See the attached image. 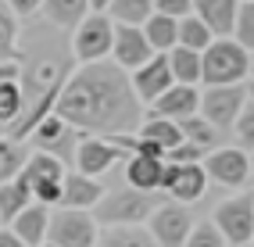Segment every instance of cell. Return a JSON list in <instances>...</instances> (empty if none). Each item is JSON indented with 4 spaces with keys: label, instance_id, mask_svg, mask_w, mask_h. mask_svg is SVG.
I'll use <instances>...</instances> for the list:
<instances>
[{
    "label": "cell",
    "instance_id": "1",
    "mask_svg": "<svg viewBox=\"0 0 254 247\" xmlns=\"http://www.w3.org/2000/svg\"><path fill=\"white\" fill-rule=\"evenodd\" d=\"M61 122L90 136H129L143 122V104L129 86V75L115 61H93L64 79L54 108Z\"/></svg>",
    "mask_w": 254,
    "mask_h": 247
},
{
    "label": "cell",
    "instance_id": "2",
    "mask_svg": "<svg viewBox=\"0 0 254 247\" xmlns=\"http://www.w3.org/2000/svg\"><path fill=\"white\" fill-rule=\"evenodd\" d=\"M14 64H18L22 111L14 119V125L7 129V140L25 143L32 125L50 115L64 79L72 75L75 58H72V47H68V32L47 25L43 18H29L25 25H18V54H14Z\"/></svg>",
    "mask_w": 254,
    "mask_h": 247
},
{
    "label": "cell",
    "instance_id": "3",
    "mask_svg": "<svg viewBox=\"0 0 254 247\" xmlns=\"http://www.w3.org/2000/svg\"><path fill=\"white\" fill-rule=\"evenodd\" d=\"M251 75V54L233 40H211L208 51H200V82L204 86H236Z\"/></svg>",
    "mask_w": 254,
    "mask_h": 247
},
{
    "label": "cell",
    "instance_id": "4",
    "mask_svg": "<svg viewBox=\"0 0 254 247\" xmlns=\"http://www.w3.org/2000/svg\"><path fill=\"white\" fill-rule=\"evenodd\" d=\"M100 208H97V215H93V222H100V226H140L143 219H150V211H154L161 201L154 193H140V190H129V186H122V190H115V193H108V197H100L97 201Z\"/></svg>",
    "mask_w": 254,
    "mask_h": 247
},
{
    "label": "cell",
    "instance_id": "5",
    "mask_svg": "<svg viewBox=\"0 0 254 247\" xmlns=\"http://www.w3.org/2000/svg\"><path fill=\"white\" fill-rule=\"evenodd\" d=\"M111 36H115V22L108 14H86L72 32H68V47L72 58L79 64H93V61H108L111 54Z\"/></svg>",
    "mask_w": 254,
    "mask_h": 247
},
{
    "label": "cell",
    "instance_id": "6",
    "mask_svg": "<svg viewBox=\"0 0 254 247\" xmlns=\"http://www.w3.org/2000/svg\"><path fill=\"white\" fill-rule=\"evenodd\" d=\"M32 143V151H40V154H50V158H58L64 169L72 165L75 158V147H79V129H72L68 122H61L54 111L47 115V119H40L36 125H32V133L25 136Z\"/></svg>",
    "mask_w": 254,
    "mask_h": 247
},
{
    "label": "cell",
    "instance_id": "7",
    "mask_svg": "<svg viewBox=\"0 0 254 247\" xmlns=\"http://www.w3.org/2000/svg\"><path fill=\"white\" fill-rule=\"evenodd\" d=\"M247 104V82L236 86H208L197 101V115L204 119L211 129H229L236 122V115Z\"/></svg>",
    "mask_w": 254,
    "mask_h": 247
},
{
    "label": "cell",
    "instance_id": "8",
    "mask_svg": "<svg viewBox=\"0 0 254 247\" xmlns=\"http://www.w3.org/2000/svg\"><path fill=\"white\" fill-rule=\"evenodd\" d=\"M47 244L54 247H93L97 240V222L90 211H72L61 208L54 215H47Z\"/></svg>",
    "mask_w": 254,
    "mask_h": 247
},
{
    "label": "cell",
    "instance_id": "9",
    "mask_svg": "<svg viewBox=\"0 0 254 247\" xmlns=\"http://www.w3.org/2000/svg\"><path fill=\"white\" fill-rule=\"evenodd\" d=\"M211 226L218 229V237L229 240L233 247H247L251 237H254V201H251V193L233 197V201L218 204Z\"/></svg>",
    "mask_w": 254,
    "mask_h": 247
},
{
    "label": "cell",
    "instance_id": "10",
    "mask_svg": "<svg viewBox=\"0 0 254 247\" xmlns=\"http://www.w3.org/2000/svg\"><path fill=\"white\" fill-rule=\"evenodd\" d=\"M158 190H165L176 204H193L204 197L208 190V176L200 165H168L161 161V183Z\"/></svg>",
    "mask_w": 254,
    "mask_h": 247
},
{
    "label": "cell",
    "instance_id": "11",
    "mask_svg": "<svg viewBox=\"0 0 254 247\" xmlns=\"http://www.w3.org/2000/svg\"><path fill=\"white\" fill-rule=\"evenodd\" d=\"M190 229H193L190 208H183L176 201H161L154 211H150V229L147 233L154 237L158 247H183V240H186Z\"/></svg>",
    "mask_w": 254,
    "mask_h": 247
},
{
    "label": "cell",
    "instance_id": "12",
    "mask_svg": "<svg viewBox=\"0 0 254 247\" xmlns=\"http://www.w3.org/2000/svg\"><path fill=\"white\" fill-rule=\"evenodd\" d=\"M122 154L126 151H118V147L111 140H104V136H82L79 147H75V172L86 176V179H97V176H104Z\"/></svg>",
    "mask_w": 254,
    "mask_h": 247
},
{
    "label": "cell",
    "instance_id": "13",
    "mask_svg": "<svg viewBox=\"0 0 254 247\" xmlns=\"http://www.w3.org/2000/svg\"><path fill=\"white\" fill-rule=\"evenodd\" d=\"M111 58H115L118 68L129 75V72H136L140 64H147L150 58H154V51L147 47L143 32H140L136 25H115V36H111Z\"/></svg>",
    "mask_w": 254,
    "mask_h": 247
},
{
    "label": "cell",
    "instance_id": "14",
    "mask_svg": "<svg viewBox=\"0 0 254 247\" xmlns=\"http://www.w3.org/2000/svg\"><path fill=\"white\" fill-rule=\"evenodd\" d=\"M200 169H204L208 183L215 179V183H226V186H244L251 179V158H247V151L222 147V151H215Z\"/></svg>",
    "mask_w": 254,
    "mask_h": 247
},
{
    "label": "cell",
    "instance_id": "15",
    "mask_svg": "<svg viewBox=\"0 0 254 247\" xmlns=\"http://www.w3.org/2000/svg\"><path fill=\"white\" fill-rule=\"evenodd\" d=\"M129 86H132V93H136L140 104H154L158 97L172 86V72H168L165 54H154L147 64H140L136 72H129Z\"/></svg>",
    "mask_w": 254,
    "mask_h": 247
},
{
    "label": "cell",
    "instance_id": "16",
    "mask_svg": "<svg viewBox=\"0 0 254 247\" xmlns=\"http://www.w3.org/2000/svg\"><path fill=\"white\" fill-rule=\"evenodd\" d=\"M197 101H200L197 86H179V82H172V86L150 104V111H154V119L183 122V119H190V115H197Z\"/></svg>",
    "mask_w": 254,
    "mask_h": 247
},
{
    "label": "cell",
    "instance_id": "17",
    "mask_svg": "<svg viewBox=\"0 0 254 247\" xmlns=\"http://www.w3.org/2000/svg\"><path fill=\"white\" fill-rule=\"evenodd\" d=\"M236 0H190V14L204 25L211 36H229L233 32V18H236Z\"/></svg>",
    "mask_w": 254,
    "mask_h": 247
},
{
    "label": "cell",
    "instance_id": "18",
    "mask_svg": "<svg viewBox=\"0 0 254 247\" xmlns=\"http://www.w3.org/2000/svg\"><path fill=\"white\" fill-rule=\"evenodd\" d=\"M100 197H104V190H100L97 179H86L79 172H64L61 179V204L58 208H72V211H86L93 208Z\"/></svg>",
    "mask_w": 254,
    "mask_h": 247
},
{
    "label": "cell",
    "instance_id": "19",
    "mask_svg": "<svg viewBox=\"0 0 254 247\" xmlns=\"http://www.w3.org/2000/svg\"><path fill=\"white\" fill-rule=\"evenodd\" d=\"M64 165L58 161V158H50V154H40V151H32L29 158H25V165H22V179L29 183V193L36 190V186H50V183H61L64 179Z\"/></svg>",
    "mask_w": 254,
    "mask_h": 247
},
{
    "label": "cell",
    "instance_id": "20",
    "mask_svg": "<svg viewBox=\"0 0 254 247\" xmlns=\"http://www.w3.org/2000/svg\"><path fill=\"white\" fill-rule=\"evenodd\" d=\"M47 215H50V211H47L43 204H29V208H22L7 226H11V233L18 237L25 247H40L43 237H47Z\"/></svg>",
    "mask_w": 254,
    "mask_h": 247
},
{
    "label": "cell",
    "instance_id": "21",
    "mask_svg": "<svg viewBox=\"0 0 254 247\" xmlns=\"http://www.w3.org/2000/svg\"><path fill=\"white\" fill-rule=\"evenodd\" d=\"M40 11H43V22L61 32H72L90 14L86 0H40Z\"/></svg>",
    "mask_w": 254,
    "mask_h": 247
},
{
    "label": "cell",
    "instance_id": "22",
    "mask_svg": "<svg viewBox=\"0 0 254 247\" xmlns=\"http://www.w3.org/2000/svg\"><path fill=\"white\" fill-rule=\"evenodd\" d=\"M126 179H129V190H140V193H158V183H161V161L154 158H140L132 154L126 161Z\"/></svg>",
    "mask_w": 254,
    "mask_h": 247
},
{
    "label": "cell",
    "instance_id": "23",
    "mask_svg": "<svg viewBox=\"0 0 254 247\" xmlns=\"http://www.w3.org/2000/svg\"><path fill=\"white\" fill-rule=\"evenodd\" d=\"M93 247H158V244L143 226H111L104 233H97Z\"/></svg>",
    "mask_w": 254,
    "mask_h": 247
},
{
    "label": "cell",
    "instance_id": "24",
    "mask_svg": "<svg viewBox=\"0 0 254 247\" xmlns=\"http://www.w3.org/2000/svg\"><path fill=\"white\" fill-rule=\"evenodd\" d=\"M165 61H168V72H172V82H179V86H197L200 82V54L172 47Z\"/></svg>",
    "mask_w": 254,
    "mask_h": 247
},
{
    "label": "cell",
    "instance_id": "25",
    "mask_svg": "<svg viewBox=\"0 0 254 247\" xmlns=\"http://www.w3.org/2000/svg\"><path fill=\"white\" fill-rule=\"evenodd\" d=\"M147 47L154 54H168L176 47V18H165V14H150V18L140 25Z\"/></svg>",
    "mask_w": 254,
    "mask_h": 247
},
{
    "label": "cell",
    "instance_id": "26",
    "mask_svg": "<svg viewBox=\"0 0 254 247\" xmlns=\"http://www.w3.org/2000/svg\"><path fill=\"white\" fill-rule=\"evenodd\" d=\"M32 204V193H29V183L22 176L7 179V183H0V222H11L18 215L22 208Z\"/></svg>",
    "mask_w": 254,
    "mask_h": 247
},
{
    "label": "cell",
    "instance_id": "27",
    "mask_svg": "<svg viewBox=\"0 0 254 247\" xmlns=\"http://www.w3.org/2000/svg\"><path fill=\"white\" fill-rule=\"evenodd\" d=\"M104 14L115 25H136L140 29L150 14H154V0H111Z\"/></svg>",
    "mask_w": 254,
    "mask_h": 247
},
{
    "label": "cell",
    "instance_id": "28",
    "mask_svg": "<svg viewBox=\"0 0 254 247\" xmlns=\"http://www.w3.org/2000/svg\"><path fill=\"white\" fill-rule=\"evenodd\" d=\"M140 140H147V143L161 147V151H172L176 143H183L179 125H176V122H168V119H154V115L140 122Z\"/></svg>",
    "mask_w": 254,
    "mask_h": 247
},
{
    "label": "cell",
    "instance_id": "29",
    "mask_svg": "<svg viewBox=\"0 0 254 247\" xmlns=\"http://www.w3.org/2000/svg\"><path fill=\"white\" fill-rule=\"evenodd\" d=\"M211 40H215V36L193 18V14H186V18L176 22V47H183V51L200 54V51H208V47H211Z\"/></svg>",
    "mask_w": 254,
    "mask_h": 247
},
{
    "label": "cell",
    "instance_id": "30",
    "mask_svg": "<svg viewBox=\"0 0 254 247\" xmlns=\"http://www.w3.org/2000/svg\"><path fill=\"white\" fill-rule=\"evenodd\" d=\"M179 125V136L186 140V143H193V147H200V151H208V147H215V133L218 129H211L200 115H190V119H183V122H176Z\"/></svg>",
    "mask_w": 254,
    "mask_h": 247
},
{
    "label": "cell",
    "instance_id": "31",
    "mask_svg": "<svg viewBox=\"0 0 254 247\" xmlns=\"http://www.w3.org/2000/svg\"><path fill=\"white\" fill-rule=\"evenodd\" d=\"M18 54V18L0 0V61H14Z\"/></svg>",
    "mask_w": 254,
    "mask_h": 247
},
{
    "label": "cell",
    "instance_id": "32",
    "mask_svg": "<svg viewBox=\"0 0 254 247\" xmlns=\"http://www.w3.org/2000/svg\"><path fill=\"white\" fill-rule=\"evenodd\" d=\"M22 111V93H18V79L14 82H0V133H7Z\"/></svg>",
    "mask_w": 254,
    "mask_h": 247
},
{
    "label": "cell",
    "instance_id": "33",
    "mask_svg": "<svg viewBox=\"0 0 254 247\" xmlns=\"http://www.w3.org/2000/svg\"><path fill=\"white\" fill-rule=\"evenodd\" d=\"M25 143H14V140H0V183H7L22 172L25 165Z\"/></svg>",
    "mask_w": 254,
    "mask_h": 247
},
{
    "label": "cell",
    "instance_id": "34",
    "mask_svg": "<svg viewBox=\"0 0 254 247\" xmlns=\"http://www.w3.org/2000/svg\"><path fill=\"white\" fill-rule=\"evenodd\" d=\"M233 43L236 47H244V51L251 54V47H254V4H240L236 7V18H233Z\"/></svg>",
    "mask_w": 254,
    "mask_h": 247
},
{
    "label": "cell",
    "instance_id": "35",
    "mask_svg": "<svg viewBox=\"0 0 254 247\" xmlns=\"http://www.w3.org/2000/svg\"><path fill=\"white\" fill-rule=\"evenodd\" d=\"M183 247H226V240L218 237V229L211 222H200V226H193L190 233H186Z\"/></svg>",
    "mask_w": 254,
    "mask_h": 247
},
{
    "label": "cell",
    "instance_id": "36",
    "mask_svg": "<svg viewBox=\"0 0 254 247\" xmlns=\"http://www.w3.org/2000/svg\"><path fill=\"white\" fill-rule=\"evenodd\" d=\"M200 154H204V151H200V147H193V143H176L172 147V151H165V161L168 165H200Z\"/></svg>",
    "mask_w": 254,
    "mask_h": 247
},
{
    "label": "cell",
    "instance_id": "37",
    "mask_svg": "<svg viewBox=\"0 0 254 247\" xmlns=\"http://www.w3.org/2000/svg\"><path fill=\"white\" fill-rule=\"evenodd\" d=\"M236 133H240V140H244V151H251V143H254V108H251V101L244 104V111L236 115Z\"/></svg>",
    "mask_w": 254,
    "mask_h": 247
},
{
    "label": "cell",
    "instance_id": "38",
    "mask_svg": "<svg viewBox=\"0 0 254 247\" xmlns=\"http://www.w3.org/2000/svg\"><path fill=\"white\" fill-rule=\"evenodd\" d=\"M154 14H165V18H186L190 14V0H154Z\"/></svg>",
    "mask_w": 254,
    "mask_h": 247
},
{
    "label": "cell",
    "instance_id": "39",
    "mask_svg": "<svg viewBox=\"0 0 254 247\" xmlns=\"http://www.w3.org/2000/svg\"><path fill=\"white\" fill-rule=\"evenodd\" d=\"M7 11L14 14V18H32V14L40 11V0H4Z\"/></svg>",
    "mask_w": 254,
    "mask_h": 247
},
{
    "label": "cell",
    "instance_id": "40",
    "mask_svg": "<svg viewBox=\"0 0 254 247\" xmlns=\"http://www.w3.org/2000/svg\"><path fill=\"white\" fill-rule=\"evenodd\" d=\"M18 79V64L14 61H0V82H14Z\"/></svg>",
    "mask_w": 254,
    "mask_h": 247
},
{
    "label": "cell",
    "instance_id": "41",
    "mask_svg": "<svg viewBox=\"0 0 254 247\" xmlns=\"http://www.w3.org/2000/svg\"><path fill=\"white\" fill-rule=\"evenodd\" d=\"M0 247H25V244H22L18 237H14L11 229H0Z\"/></svg>",
    "mask_w": 254,
    "mask_h": 247
},
{
    "label": "cell",
    "instance_id": "42",
    "mask_svg": "<svg viewBox=\"0 0 254 247\" xmlns=\"http://www.w3.org/2000/svg\"><path fill=\"white\" fill-rule=\"evenodd\" d=\"M108 4H111V0H86V7H90L93 14H104V11H108Z\"/></svg>",
    "mask_w": 254,
    "mask_h": 247
},
{
    "label": "cell",
    "instance_id": "43",
    "mask_svg": "<svg viewBox=\"0 0 254 247\" xmlns=\"http://www.w3.org/2000/svg\"><path fill=\"white\" fill-rule=\"evenodd\" d=\"M236 4H254V0H236Z\"/></svg>",
    "mask_w": 254,
    "mask_h": 247
},
{
    "label": "cell",
    "instance_id": "44",
    "mask_svg": "<svg viewBox=\"0 0 254 247\" xmlns=\"http://www.w3.org/2000/svg\"><path fill=\"white\" fill-rule=\"evenodd\" d=\"M40 247H54V244H47V240H43V244H40Z\"/></svg>",
    "mask_w": 254,
    "mask_h": 247
},
{
    "label": "cell",
    "instance_id": "45",
    "mask_svg": "<svg viewBox=\"0 0 254 247\" xmlns=\"http://www.w3.org/2000/svg\"><path fill=\"white\" fill-rule=\"evenodd\" d=\"M247 247H251V244H247Z\"/></svg>",
    "mask_w": 254,
    "mask_h": 247
}]
</instances>
